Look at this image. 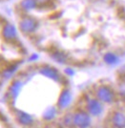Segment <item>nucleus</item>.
<instances>
[{
	"label": "nucleus",
	"mask_w": 125,
	"mask_h": 128,
	"mask_svg": "<svg viewBox=\"0 0 125 128\" xmlns=\"http://www.w3.org/2000/svg\"><path fill=\"white\" fill-rule=\"evenodd\" d=\"M98 96L101 100L105 102H112L114 100V94L112 90L106 86L99 88V90L98 91Z\"/></svg>",
	"instance_id": "1"
},
{
	"label": "nucleus",
	"mask_w": 125,
	"mask_h": 128,
	"mask_svg": "<svg viewBox=\"0 0 125 128\" xmlns=\"http://www.w3.org/2000/svg\"><path fill=\"white\" fill-rule=\"evenodd\" d=\"M104 60H105V62H106V63L110 64V65H114V64L119 63L120 58H119V56H116L115 54L108 53V54H105V56H104Z\"/></svg>",
	"instance_id": "4"
},
{
	"label": "nucleus",
	"mask_w": 125,
	"mask_h": 128,
	"mask_svg": "<svg viewBox=\"0 0 125 128\" xmlns=\"http://www.w3.org/2000/svg\"><path fill=\"white\" fill-rule=\"evenodd\" d=\"M70 100H71V96H70L69 92H65V93H63V95H62L61 98H60L59 105L66 106V105H68L70 103Z\"/></svg>",
	"instance_id": "6"
},
{
	"label": "nucleus",
	"mask_w": 125,
	"mask_h": 128,
	"mask_svg": "<svg viewBox=\"0 0 125 128\" xmlns=\"http://www.w3.org/2000/svg\"><path fill=\"white\" fill-rule=\"evenodd\" d=\"M75 122L77 123L78 125H88V122H89V118L86 115H83V114H80V115H77L76 118H75Z\"/></svg>",
	"instance_id": "5"
},
{
	"label": "nucleus",
	"mask_w": 125,
	"mask_h": 128,
	"mask_svg": "<svg viewBox=\"0 0 125 128\" xmlns=\"http://www.w3.org/2000/svg\"><path fill=\"white\" fill-rule=\"evenodd\" d=\"M88 109L92 113L93 115H99L102 111V106L101 104L97 100H92L88 104Z\"/></svg>",
	"instance_id": "3"
},
{
	"label": "nucleus",
	"mask_w": 125,
	"mask_h": 128,
	"mask_svg": "<svg viewBox=\"0 0 125 128\" xmlns=\"http://www.w3.org/2000/svg\"><path fill=\"white\" fill-rule=\"evenodd\" d=\"M113 123L117 127H125V115L121 112H116L113 117Z\"/></svg>",
	"instance_id": "2"
}]
</instances>
